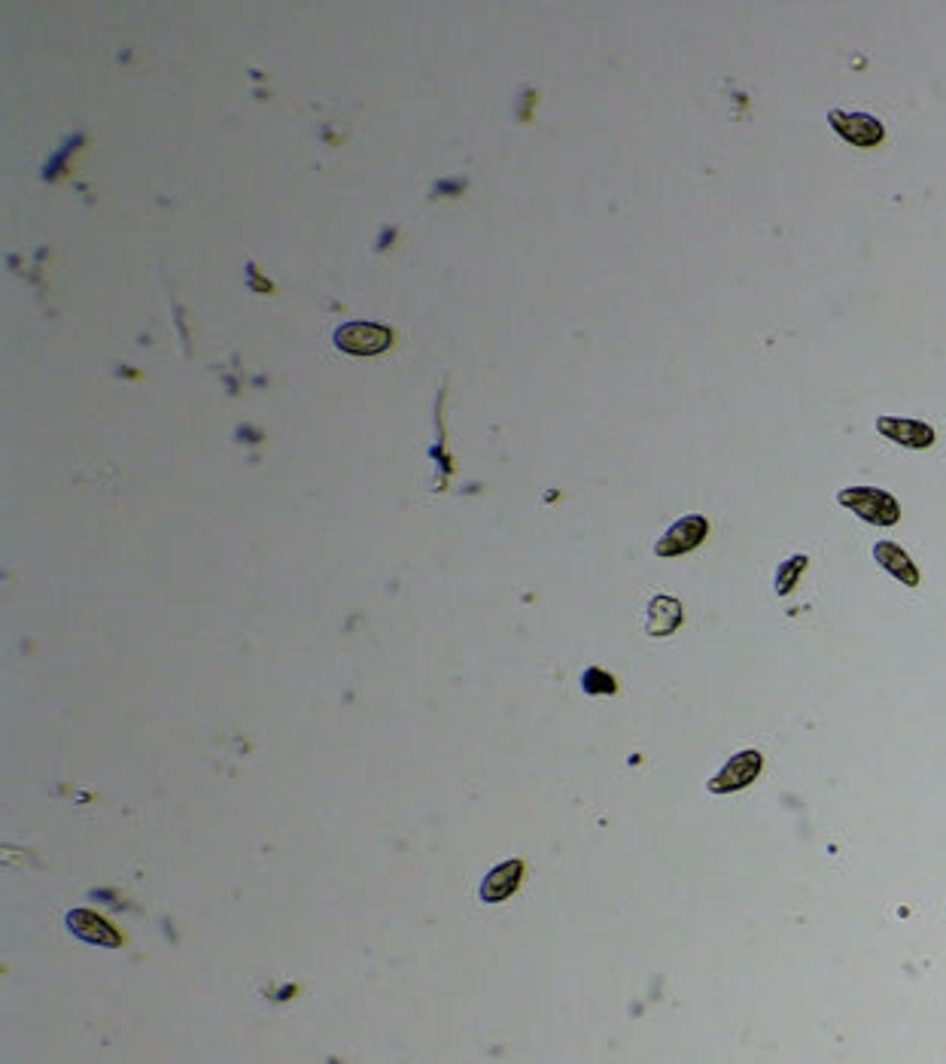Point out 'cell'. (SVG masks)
<instances>
[{
  "mask_svg": "<svg viewBox=\"0 0 946 1064\" xmlns=\"http://www.w3.org/2000/svg\"><path fill=\"white\" fill-rule=\"evenodd\" d=\"M879 436L892 438L895 445L910 447V450H925V447L935 445V429L919 420H900V417H879L877 420Z\"/></svg>",
  "mask_w": 946,
  "mask_h": 1064,
  "instance_id": "8992f818",
  "label": "cell"
},
{
  "mask_svg": "<svg viewBox=\"0 0 946 1064\" xmlns=\"http://www.w3.org/2000/svg\"><path fill=\"white\" fill-rule=\"evenodd\" d=\"M837 503L874 527H895L900 517V505L895 503V496L877 490V487H846L837 493Z\"/></svg>",
  "mask_w": 946,
  "mask_h": 1064,
  "instance_id": "6da1fadb",
  "label": "cell"
},
{
  "mask_svg": "<svg viewBox=\"0 0 946 1064\" xmlns=\"http://www.w3.org/2000/svg\"><path fill=\"white\" fill-rule=\"evenodd\" d=\"M761 769H764L761 752H758V748H746V752H737V755L730 757L725 767L709 778V785H706V788L713 790V794H734V790L739 788H749L751 782L761 776Z\"/></svg>",
  "mask_w": 946,
  "mask_h": 1064,
  "instance_id": "7a4b0ae2",
  "label": "cell"
},
{
  "mask_svg": "<svg viewBox=\"0 0 946 1064\" xmlns=\"http://www.w3.org/2000/svg\"><path fill=\"white\" fill-rule=\"evenodd\" d=\"M681 624V603L673 596H655L646 608V633L648 636H669Z\"/></svg>",
  "mask_w": 946,
  "mask_h": 1064,
  "instance_id": "9c48e42d",
  "label": "cell"
},
{
  "mask_svg": "<svg viewBox=\"0 0 946 1064\" xmlns=\"http://www.w3.org/2000/svg\"><path fill=\"white\" fill-rule=\"evenodd\" d=\"M706 536H709V524H706V517L700 515L681 517V520H676V524H673V527L658 538L655 554H658V557H681V554H688V550L700 548Z\"/></svg>",
  "mask_w": 946,
  "mask_h": 1064,
  "instance_id": "5b68a950",
  "label": "cell"
},
{
  "mask_svg": "<svg viewBox=\"0 0 946 1064\" xmlns=\"http://www.w3.org/2000/svg\"><path fill=\"white\" fill-rule=\"evenodd\" d=\"M335 344L341 354L350 356H378L392 344V332L375 322H347L335 332Z\"/></svg>",
  "mask_w": 946,
  "mask_h": 1064,
  "instance_id": "3957f363",
  "label": "cell"
},
{
  "mask_svg": "<svg viewBox=\"0 0 946 1064\" xmlns=\"http://www.w3.org/2000/svg\"><path fill=\"white\" fill-rule=\"evenodd\" d=\"M520 879H524V864L520 861L511 858L506 864H499L481 882V901L485 904H502V901H508L511 894L518 892Z\"/></svg>",
  "mask_w": 946,
  "mask_h": 1064,
  "instance_id": "52a82bcc",
  "label": "cell"
},
{
  "mask_svg": "<svg viewBox=\"0 0 946 1064\" xmlns=\"http://www.w3.org/2000/svg\"><path fill=\"white\" fill-rule=\"evenodd\" d=\"M828 126L840 135L846 143L853 147H877L886 140V128L877 116L870 113H849V110H832L828 113Z\"/></svg>",
  "mask_w": 946,
  "mask_h": 1064,
  "instance_id": "277c9868",
  "label": "cell"
},
{
  "mask_svg": "<svg viewBox=\"0 0 946 1064\" xmlns=\"http://www.w3.org/2000/svg\"><path fill=\"white\" fill-rule=\"evenodd\" d=\"M874 560L892 575V578H898L900 584H907V587H916L919 584V569H916V563L910 560V554L904 548H898L895 541H879L874 545Z\"/></svg>",
  "mask_w": 946,
  "mask_h": 1064,
  "instance_id": "ba28073f",
  "label": "cell"
},
{
  "mask_svg": "<svg viewBox=\"0 0 946 1064\" xmlns=\"http://www.w3.org/2000/svg\"><path fill=\"white\" fill-rule=\"evenodd\" d=\"M807 566H809L807 554H797V557H791V560H785L783 566H779V573H776V594L779 596L791 594L797 578H800V573H804Z\"/></svg>",
  "mask_w": 946,
  "mask_h": 1064,
  "instance_id": "8fae6325",
  "label": "cell"
},
{
  "mask_svg": "<svg viewBox=\"0 0 946 1064\" xmlns=\"http://www.w3.org/2000/svg\"><path fill=\"white\" fill-rule=\"evenodd\" d=\"M585 690H588V694H615L618 685H615V678L609 676V673L588 669V673H585Z\"/></svg>",
  "mask_w": 946,
  "mask_h": 1064,
  "instance_id": "7c38bea8",
  "label": "cell"
},
{
  "mask_svg": "<svg viewBox=\"0 0 946 1064\" xmlns=\"http://www.w3.org/2000/svg\"><path fill=\"white\" fill-rule=\"evenodd\" d=\"M68 925L77 937L89 939V943H110V946L119 943V934H116L113 927L107 925L101 916L89 913V909H73L68 916Z\"/></svg>",
  "mask_w": 946,
  "mask_h": 1064,
  "instance_id": "30bf717a",
  "label": "cell"
}]
</instances>
